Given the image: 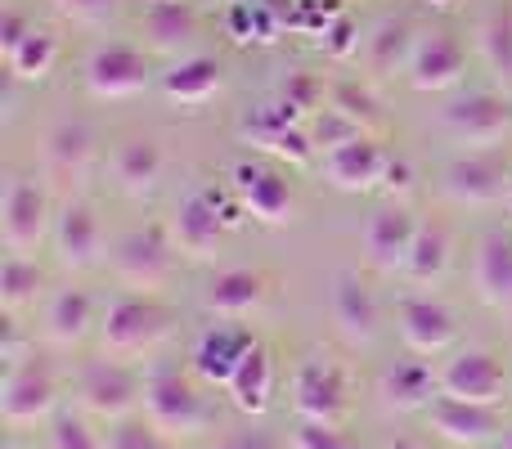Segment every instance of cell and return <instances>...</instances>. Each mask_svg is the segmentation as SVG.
I'll use <instances>...</instances> for the list:
<instances>
[{"label": "cell", "mask_w": 512, "mask_h": 449, "mask_svg": "<svg viewBox=\"0 0 512 449\" xmlns=\"http://www.w3.org/2000/svg\"><path fill=\"white\" fill-rule=\"evenodd\" d=\"M144 418L158 427L167 441H194L212 427V405L198 391V382L189 378L180 364L153 360V369L144 373Z\"/></svg>", "instance_id": "1"}, {"label": "cell", "mask_w": 512, "mask_h": 449, "mask_svg": "<svg viewBox=\"0 0 512 449\" xmlns=\"http://www.w3.org/2000/svg\"><path fill=\"white\" fill-rule=\"evenodd\" d=\"M99 346L113 360H140L153 355L171 337V310L162 306L153 292H117L104 310H99Z\"/></svg>", "instance_id": "2"}, {"label": "cell", "mask_w": 512, "mask_h": 449, "mask_svg": "<svg viewBox=\"0 0 512 449\" xmlns=\"http://www.w3.org/2000/svg\"><path fill=\"white\" fill-rule=\"evenodd\" d=\"M234 212H243L239 198H225V194H216V189H189L176 203V212H171L167 234L180 256H189V261H212L225 243V229L239 225Z\"/></svg>", "instance_id": "3"}, {"label": "cell", "mask_w": 512, "mask_h": 449, "mask_svg": "<svg viewBox=\"0 0 512 449\" xmlns=\"http://www.w3.org/2000/svg\"><path fill=\"white\" fill-rule=\"evenodd\" d=\"M77 405L81 414L99 418V423H122L135 418V409L144 405V373L131 369L126 360H86L77 369Z\"/></svg>", "instance_id": "4"}, {"label": "cell", "mask_w": 512, "mask_h": 449, "mask_svg": "<svg viewBox=\"0 0 512 449\" xmlns=\"http://www.w3.org/2000/svg\"><path fill=\"white\" fill-rule=\"evenodd\" d=\"M176 243H171L167 225L131 229L113 243V274L122 288L131 292H158L162 283L176 274Z\"/></svg>", "instance_id": "5"}, {"label": "cell", "mask_w": 512, "mask_h": 449, "mask_svg": "<svg viewBox=\"0 0 512 449\" xmlns=\"http://www.w3.org/2000/svg\"><path fill=\"white\" fill-rule=\"evenodd\" d=\"M230 189H234V198H239L243 216H252V221L265 229H283L297 216V194H292L288 171L270 167V162H256V158L239 162V167L230 171Z\"/></svg>", "instance_id": "6"}, {"label": "cell", "mask_w": 512, "mask_h": 449, "mask_svg": "<svg viewBox=\"0 0 512 449\" xmlns=\"http://www.w3.org/2000/svg\"><path fill=\"white\" fill-rule=\"evenodd\" d=\"M54 229V207L50 194L36 176H9L5 198H0V238L9 252H36Z\"/></svg>", "instance_id": "7"}, {"label": "cell", "mask_w": 512, "mask_h": 449, "mask_svg": "<svg viewBox=\"0 0 512 449\" xmlns=\"http://www.w3.org/2000/svg\"><path fill=\"white\" fill-rule=\"evenodd\" d=\"M59 405V382H54L50 364L36 360V355H23L18 364L5 369V382H0V418L9 427H36L54 414Z\"/></svg>", "instance_id": "8"}, {"label": "cell", "mask_w": 512, "mask_h": 449, "mask_svg": "<svg viewBox=\"0 0 512 449\" xmlns=\"http://www.w3.org/2000/svg\"><path fill=\"white\" fill-rule=\"evenodd\" d=\"M50 243H54V261H59L63 270H95L108 247L99 207L90 203V198H68V203L54 212Z\"/></svg>", "instance_id": "9"}, {"label": "cell", "mask_w": 512, "mask_h": 449, "mask_svg": "<svg viewBox=\"0 0 512 449\" xmlns=\"http://www.w3.org/2000/svg\"><path fill=\"white\" fill-rule=\"evenodd\" d=\"M81 81H86V90L95 99H131V95H140V90H149L153 68H149V59H144V50H135V45L104 41L86 54Z\"/></svg>", "instance_id": "10"}, {"label": "cell", "mask_w": 512, "mask_h": 449, "mask_svg": "<svg viewBox=\"0 0 512 449\" xmlns=\"http://www.w3.org/2000/svg\"><path fill=\"white\" fill-rule=\"evenodd\" d=\"M436 382H441V396L468 400V405H499L504 391H512L508 369L495 351H481V346H468V351L450 355V360L436 369Z\"/></svg>", "instance_id": "11"}, {"label": "cell", "mask_w": 512, "mask_h": 449, "mask_svg": "<svg viewBox=\"0 0 512 449\" xmlns=\"http://www.w3.org/2000/svg\"><path fill=\"white\" fill-rule=\"evenodd\" d=\"M441 185L459 207H499L512 194V167L495 149H477L454 158Z\"/></svg>", "instance_id": "12"}, {"label": "cell", "mask_w": 512, "mask_h": 449, "mask_svg": "<svg viewBox=\"0 0 512 449\" xmlns=\"http://www.w3.org/2000/svg\"><path fill=\"white\" fill-rule=\"evenodd\" d=\"M292 414L297 423L342 427L346 418V378L328 360H301L292 373Z\"/></svg>", "instance_id": "13"}, {"label": "cell", "mask_w": 512, "mask_h": 449, "mask_svg": "<svg viewBox=\"0 0 512 449\" xmlns=\"http://www.w3.org/2000/svg\"><path fill=\"white\" fill-rule=\"evenodd\" d=\"M441 126L459 144H472V149H495L504 135H512V104L504 95H490V90H472V95L454 99V104L445 108Z\"/></svg>", "instance_id": "14"}, {"label": "cell", "mask_w": 512, "mask_h": 449, "mask_svg": "<svg viewBox=\"0 0 512 449\" xmlns=\"http://www.w3.org/2000/svg\"><path fill=\"white\" fill-rule=\"evenodd\" d=\"M396 333L405 342L409 355H432L450 351L454 337H459V319L450 306H441L436 297H400L396 301Z\"/></svg>", "instance_id": "15"}, {"label": "cell", "mask_w": 512, "mask_h": 449, "mask_svg": "<svg viewBox=\"0 0 512 449\" xmlns=\"http://www.w3.org/2000/svg\"><path fill=\"white\" fill-rule=\"evenodd\" d=\"M432 432L450 445H495L499 436L508 432L504 427V409L499 405H468V400H454V396H436L432 405L423 409Z\"/></svg>", "instance_id": "16"}, {"label": "cell", "mask_w": 512, "mask_h": 449, "mask_svg": "<svg viewBox=\"0 0 512 449\" xmlns=\"http://www.w3.org/2000/svg\"><path fill=\"white\" fill-rule=\"evenodd\" d=\"M468 72V45L454 32H423L414 45V59H409L405 77L414 90L423 95H441V90H454Z\"/></svg>", "instance_id": "17"}, {"label": "cell", "mask_w": 512, "mask_h": 449, "mask_svg": "<svg viewBox=\"0 0 512 449\" xmlns=\"http://www.w3.org/2000/svg\"><path fill=\"white\" fill-rule=\"evenodd\" d=\"M418 225H423V221H418L405 203L378 207V212L364 221V256H369L373 270L405 274V261H409V252H414Z\"/></svg>", "instance_id": "18"}, {"label": "cell", "mask_w": 512, "mask_h": 449, "mask_svg": "<svg viewBox=\"0 0 512 449\" xmlns=\"http://www.w3.org/2000/svg\"><path fill=\"white\" fill-rule=\"evenodd\" d=\"M256 346V337L248 328H239L234 319H221V324L203 328L194 342V355H189V369H194L198 382L207 387H230V378L239 373L243 355Z\"/></svg>", "instance_id": "19"}, {"label": "cell", "mask_w": 512, "mask_h": 449, "mask_svg": "<svg viewBox=\"0 0 512 449\" xmlns=\"http://www.w3.org/2000/svg\"><path fill=\"white\" fill-rule=\"evenodd\" d=\"M239 135L252 144V149L270 153L274 162H288V167H310L315 162V144H310V131L292 117H283L279 108H256L248 122L239 126Z\"/></svg>", "instance_id": "20"}, {"label": "cell", "mask_w": 512, "mask_h": 449, "mask_svg": "<svg viewBox=\"0 0 512 449\" xmlns=\"http://www.w3.org/2000/svg\"><path fill=\"white\" fill-rule=\"evenodd\" d=\"M108 176L122 194L131 198H144L162 185L167 176V153L153 135H131V140H117L113 153H108Z\"/></svg>", "instance_id": "21"}, {"label": "cell", "mask_w": 512, "mask_h": 449, "mask_svg": "<svg viewBox=\"0 0 512 449\" xmlns=\"http://www.w3.org/2000/svg\"><path fill=\"white\" fill-rule=\"evenodd\" d=\"M387 149H382L373 135H360V140L342 144V149L324 153L319 158V167H324V180L333 189H342V194H364V189L382 185V176H387Z\"/></svg>", "instance_id": "22"}, {"label": "cell", "mask_w": 512, "mask_h": 449, "mask_svg": "<svg viewBox=\"0 0 512 449\" xmlns=\"http://www.w3.org/2000/svg\"><path fill=\"white\" fill-rule=\"evenodd\" d=\"M41 158H45V171L59 180H86L90 167H95L99 158V140H95V126L90 122H77V117H68V122L50 126L45 131V144H41Z\"/></svg>", "instance_id": "23"}, {"label": "cell", "mask_w": 512, "mask_h": 449, "mask_svg": "<svg viewBox=\"0 0 512 449\" xmlns=\"http://www.w3.org/2000/svg\"><path fill=\"white\" fill-rule=\"evenodd\" d=\"M472 292L486 306L512 310V229H486L472 252Z\"/></svg>", "instance_id": "24"}, {"label": "cell", "mask_w": 512, "mask_h": 449, "mask_svg": "<svg viewBox=\"0 0 512 449\" xmlns=\"http://www.w3.org/2000/svg\"><path fill=\"white\" fill-rule=\"evenodd\" d=\"M265 274L243 270V265H230V270H216L203 288V310L216 319H248L265 306Z\"/></svg>", "instance_id": "25"}, {"label": "cell", "mask_w": 512, "mask_h": 449, "mask_svg": "<svg viewBox=\"0 0 512 449\" xmlns=\"http://www.w3.org/2000/svg\"><path fill=\"white\" fill-rule=\"evenodd\" d=\"M158 90L180 108H203L225 90V68L212 54H185L158 77Z\"/></svg>", "instance_id": "26"}, {"label": "cell", "mask_w": 512, "mask_h": 449, "mask_svg": "<svg viewBox=\"0 0 512 449\" xmlns=\"http://www.w3.org/2000/svg\"><path fill=\"white\" fill-rule=\"evenodd\" d=\"M140 36L153 54H194L198 45V14L185 0H153L140 14Z\"/></svg>", "instance_id": "27"}, {"label": "cell", "mask_w": 512, "mask_h": 449, "mask_svg": "<svg viewBox=\"0 0 512 449\" xmlns=\"http://www.w3.org/2000/svg\"><path fill=\"white\" fill-rule=\"evenodd\" d=\"M333 319L337 328H342L351 342L369 346L373 337H378L382 328V310H378V297H373V288L360 279V274H337L333 283Z\"/></svg>", "instance_id": "28"}, {"label": "cell", "mask_w": 512, "mask_h": 449, "mask_svg": "<svg viewBox=\"0 0 512 449\" xmlns=\"http://www.w3.org/2000/svg\"><path fill=\"white\" fill-rule=\"evenodd\" d=\"M45 337L54 346H81L86 342L90 328H99V315H95V297L86 288H59L50 301H45Z\"/></svg>", "instance_id": "29"}, {"label": "cell", "mask_w": 512, "mask_h": 449, "mask_svg": "<svg viewBox=\"0 0 512 449\" xmlns=\"http://www.w3.org/2000/svg\"><path fill=\"white\" fill-rule=\"evenodd\" d=\"M378 396L387 409H400V414H409V409H427L436 396H441V382H436V373L423 364V355L418 360H396L391 369H382L378 378Z\"/></svg>", "instance_id": "30"}, {"label": "cell", "mask_w": 512, "mask_h": 449, "mask_svg": "<svg viewBox=\"0 0 512 449\" xmlns=\"http://www.w3.org/2000/svg\"><path fill=\"white\" fill-rule=\"evenodd\" d=\"M414 45H418V36H414L409 18H400V14L382 18V23L364 36V68H369L373 77H396L400 68H409Z\"/></svg>", "instance_id": "31"}, {"label": "cell", "mask_w": 512, "mask_h": 449, "mask_svg": "<svg viewBox=\"0 0 512 449\" xmlns=\"http://www.w3.org/2000/svg\"><path fill=\"white\" fill-rule=\"evenodd\" d=\"M230 400H234V409H243V414H265L270 409V396H274V360H270V351H265L261 342L252 346L248 355H243V364H239V373L230 378Z\"/></svg>", "instance_id": "32"}, {"label": "cell", "mask_w": 512, "mask_h": 449, "mask_svg": "<svg viewBox=\"0 0 512 449\" xmlns=\"http://www.w3.org/2000/svg\"><path fill=\"white\" fill-rule=\"evenodd\" d=\"M45 297V270L32 261V256L23 252H9L5 265H0V306H5V315H23L27 306H36V301Z\"/></svg>", "instance_id": "33"}, {"label": "cell", "mask_w": 512, "mask_h": 449, "mask_svg": "<svg viewBox=\"0 0 512 449\" xmlns=\"http://www.w3.org/2000/svg\"><path fill=\"white\" fill-rule=\"evenodd\" d=\"M450 252H454V238L441 221H423L414 238V252L405 261V279L409 283H436L445 270H450Z\"/></svg>", "instance_id": "34"}, {"label": "cell", "mask_w": 512, "mask_h": 449, "mask_svg": "<svg viewBox=\"0 0 512 449\" xmlns=\"http://www.w3.org/2000/svg\"><path fill=\"white\" fill-rule=\"evenodd\" d=\"M477 50L486 59V68L495 72L504 86H512V9L495 5L477 27Z\"/></svg>", "instance_id": "35"}, {"label": "cell", "mask_w": 512, "mask_h": 449, "mask_svg": "<svg viewBox=\"0 0 512 449\" xmlns=\"http://www.w3.org/2000/svg\"><path fill=\"white\" fill-rule=\"evenodd\" d=\"M54 63H59V36L45 32V27H32L23 36V45L14 54H5V68L14 81H45L54 72Z\"/></svg>", "instance_id": "36"}, {"label": "cell", "mask_w": 512, "mask_h": 449, "mask_svg": "<svg viewBox=\"0 0 512 449\" xmlns=\"http://www.w3.org/2000/svg\"><path fill=\"white\" fill-rule=\"evenodd\" d=\"M274 108H279L283 117H292V122L306 126L310 117L324 108V81H319L315 72H288V81L279 86V99H274Z\"/></svg>", "instance_id": "37"}, {"label": "cell", "mask_w": 512, "mask_h": 449, "mask_svg": "<svg viewBox=\"0 0 512 449\" xmlns=\"http://www.w3.org/2000/svg\"><path fill=\"white\" fill-rule=\"evenodd\" d=\"M306 131H310V144H315V153L324 158V153H333V149H342V144H351V140H360V135H369L355 117H346L337 104H324L315 117L306 122Z\"/></svg>", "instance_id": "38"}, {"label": "cell", "mask_w": 512, "mask_h": 449, "mask_svg": "<svg viewBox=\"0 0 512 449\" xmlns=\"http://www.w3.org/2000/svg\"><path fill=\"white\" fill-rule=\"evenodd\" d=\"M45 449H108V441L90 427V414H59Z\"/></svg>", "instance_id": "39"}, {"label": "cell", "mask_w": 512, "mask_h": 449, "mask_svg": "<svg viewBox=\"0 0 512 449\" xmlns=\"http://www.w3.org/2000/svg\"><path fill=\"white\" fill-rule=\"evenodd\" d=\"M108 449H171V441L149 423V418H122L108 423Z\"/></svg>", "instance_id": "40"}, {"label": "cell", "mask_w": 512, "mask_h": 449, "mask_svg": "<svg viewBox=\"0 0 512 449\" xmlns=\"http://www.w3.org/2000/svg\"><path fill=\"white\" fill-rule=\"evenodd\" d=\"M319 41H324V54L333 63H346V59H355V54L364 50V45H360V23H355L351 14H337Z\"/></svg>", "instance_id": "41"}, {"label": "cell", "mask_w": 512, "mask_h": 449, "mask_svg": "<svg viewBox=\"0 0 512 449\" xmlns=\"http://www.w3.org/2000/svg\"><path fill=\"white\" fill-rule=\"evenodd\" d=\"M328 104H337L346 117H355L364 131H369V126H378V104H373V95H369V90H360L355 81H342V86L333 90V99H328Z\"/></svg>", "instance_id": "42"}, {"label": "cell", "mask_w": 512, "mask_h": 449, "mask_svg": "<svg viewBox=\"0 0 512 449\" xmlns=\"http://www.w3.org/2000/svg\"><path fill=\"white\" fill-rule=\"evenodd\" d=\"M54 9H59L63 18H72V23H81V27H99L122 9V0H54Z\"/></svg>", "instance_id": "43"}, {"label": "cell", "mask_w": 512, "mask_h": 449, "mask_svg": "<svg viewBox=\"0 0 512 449\" xmlns=\"http://www.w3.org/2000/svg\"><path fill=\"white\" fill-rule=\"evenodd\" d=\"M292 449H355V445L342 436V427L297 423V432H292Z\"/></svg>", "instance_id": "44"}, {"label": "cell", "mask_w": 512, "mask_h": 449, "mask_svg": "<svg viewBox=\"0 0 512 449\" xmlns=\"http://www.w3.org/2000/svg\"><path fill=\"white\" fill-rule=\"evenodd\" d=\"M27 32H32V23H27L18 9H5V14H0V54H14Z\"/></svg>", "instance_id": "45"}, {"label": "cell", "mask_w": 512, "mask_h": 449, "mask_svg": "<svg viewBox=\"0 0 512 449\" xmlns=\"http://www.w3.org/2000/svg\"><path fill=\"white\" fill-rule=\"evenodd\" d=\"M216 449H279L270 432H230Z\"/></svg>", "instance_id": "46"}, {"label": "cell", "mask_w": 512, "mask_h": 449, "mask_svg": "<svg viewBox=\"0 0 512 449\" xmlns=\"http://www.w3.org/2000/svg\"><path fill=\"white\" fill-rule=\"evenodd\" d=\"M409 176H414V171H409V162H396V158H391V162H387V176H382V189H387V194H405V189H409Z\"/></svg>", "instance_id": "47"}, {"label": "cell", "mask_w": 512, "mask_h": 449, "mask_svg": "<svg viewBox=\"0 0 512 449\" xmlns=\"http://www.w3.org/2000/svg\"><path fill=\"white\" fill-rule=\"evenodd\" d=\"M495 449H512V427H508V432H504V436H499V441H495Z\"/></svg>", "instance_id": "48"}, {"label": "cell", "mask_w": 512, "mask_h": 449, "mask_svg": "<svg viewBox=\"0 0 512 449\" xmlns=\"http://www.w3.org/2000/svg\"><path fill=\"white\" fill-rule=\"evenodd\" d=\"M427 5H441L445 9V5H454V0H427Z\"/></svg>", "instance_id": "49"}, {"label": "cell", "mask_w": 512, "mask_h": 449, "mask_svg": "<svg viewBox=\"0 0 512 449\" xmlns=\"http://www.w3.org/2000/svg\"><path fill=\"white\" fill-rule=\"evenodd\" d=\"M221 5H225V9H234V5H243V0H221Z\"/></svg>", "instance_id": "50"}, {"label": "cell", "mask_w": 512, "mask_h": 449, "mask_svg": "<svg viewBox=\"0 0 512 449\" xmlns=\"http://www.w3.org/2000/svg\"><path fill=\"white\" fill-rule=\"evenodd\" d=\"M400 449H418V445H400Z\"/></svg>", "instance_id": "51"}, {"label": "cell", "mask_w": 512, "mask_h": 449, "mask_svg": "<svg viewBox=\"0 0 512 449\" xmlns=\"http://www.w3.org/2000/svg\"><path fill=\"white\" fill-rule=\"evenodd\" d=\"M508 207H512V194H508Z\"/></svg>", "instance_id": "52"}, {"label": "cell", "mask_w": 512, "mask_h": 449, "mask_svg": "<svg viewBox=\"0 0 512 449\" xmlns=\"http://www.w3.org/2000/svg\"><path fill=\"white\" fill-rule=\"evenodd\" d=\"M9 449H14V445H9Z\"/></svg>", "instance_id": "53"}]
</instances>
